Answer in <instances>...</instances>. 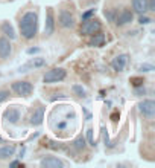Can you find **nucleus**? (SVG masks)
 <instances>
[{"label":"nucleus","mask_w":155,"mask_h":168,"mask_svg":"<svg viewBox=\"0 0 155 168\" xmlns=\"http://www.w3.org/2000/svg\"><path fill=\"white\" fill-rule=\"evenodd\" d=\"M102 136H103V142H105V145L107 147H114V144H111V142H110V138H108V133H107V130H105V128H103V130H102Z\"/></svg>","instance_id":"5701e85b"},{"label":"nucleus","mask_w":155,"mask_h":168,"mask_svg":"<svg viewBox=\"0 0 155 168\" xmlns=\"http://www.w3.org/2000/svg\"><path fill=\"white\" fill-rule=\"evenodd\" d=\"M145 92H146V90H145V87H135V95H145Z\"/></svg>","instance_id":"7c9ffc66"},{"label":"nucleus","mask_w":155,"mask_h":168,"mask_svg":"<svg viewBox=\"0 0 155 168\" xmlns=\"http://www.w3.org/2000/svg\"><path fill=\"white\" fill-rule=\"evenodd\" d=\"M11 43L8 37H0V58H8L11 55Z\"/></svg>","instance_id":"9b49d317"},{"label":"nucleus","mask_w":155,"mask_h":168,"mask_svg":"<svg viewBox=\"0 0 155 168\" xmlns=\"http://www.w3.org/2000/svg\"><path fill=\"white\" fill-rule=\"evenodd\" d=\"M37 52H40V47H31V49H28V54H37Z\"/></svg>","instance_id":"473e14b6"},{"label":"nucleus","mask_w":155,"mask_h":168,"mask_svg":"<svg viewBox=\"0 0 155 168\" xmlns=\"http://www.w3.org/2000/svg\"><path fill=\"white\" fill-rule=\"evenodd\" d=\"M131 81H132V86H134V87L143 84V80H141V78H131Z\"/></svg>","instance_id":"c756f323"},{"label":"nucleus","mask_w":155,"mask_h":168,"mask_svg":"<svg viewBox=\"0 0 155 168\" xmlns=\"http://www.w3.org/2000/svg\"><path fill=\"white\" fill-rule=\"evenodd\" d=\"M87 141H88V145L94 147V139H93V128H88V130H87Z\"/></svg>","instance_id":"4be33fe9"},{"label":"nucleus","mask_w":155,"mask_h":168,"mask_svg":"<svg viewBox=\"0 0 155 168\" xmlns=\"http://www.w3.org/2000/svg\"><path fill=\"white\" fill-rule=\"evenodd\" d=\"M105 43V35L100 34V32H96L91 35V40H90V46H94V47H99V46H103Z\"/></svg>","instance_id":"dca6fc26"},{"label":"nucleus","mask_w":155,"mask_h":168,"mask_svg":"<svg viewBox=\"0 0 155 168\" xmlns=\"http://www.w3.org/2000/svg\"><path fill=\"white\" fill-rule=\"evenodd\" d=\"M132 11L131 9H128V8H125V9H122L120 11V14L116 17V24L117 26H125V24H128V23H131L132 21Z\"/></svg>","instance_id":"423d86ee"},{"label":"nucleus","mask_w":155,"mask_h":168,"mask_svg":"<svg viewBox=\"0 0 155 168\" xmlns=\"http://www.w3.org/2000/svg\"><path fill=\"white\" fill-rule=\"evenodd\" d=\"M43 119H44V110L41 107L35 109L31 115V124L32 125H40L43 122Z\"/></svg>","instance_id":"ddd939ff"},{"label":"nucleus","mask_w":155,"mask_h":168,"mask_svg":"<svg viewBox=\"0 0 155 168\" xmlns=\"http://www.w3.org/2000/svg\"><path fill=\"white\" fill-rule=\"evenodd\" d=\"M59 24L62 28H73V24H75V19H73V14L70 11H66V9H62L59 12Z\"/></svg>","instance_id":"0eeeda50"},{"label":"nucleus","mask_w":155,"mask_h":168,"mask_svg":"<svg viewBox=\"0 0 155 168\" xmlns=\"http://www.w3.org/2000/svg\"><path fill=\"white\" fill-rule=\"evenodd\" d=\"M8 98H9V92H8V90H2V92H0V102L6 101Z\"/></svg>","instance_id":"cd10ccee"},{"label":"nucleus","mask_w":155,"mask_h":168,"mask_svg":"<svg viewBox=\"0 0 155 168\" xmlns=\"http://www.w3.org/2000/svg\"><path fill=\"white\" fill-rule=\"evenodd\" d=\"M138 70H141V72H152L155 69H154L152 64H141V66L138 67Z\"/></svg>","instance_id":"393cba45"},{"label":"nucleus","mask_w":155,"mask_h":168,"mask_svg":"<svg viewBox=\"0 0 155 168\" xmlns=\"http://www.w3.org/2000/svg\"><path fill=\"white\" fill-rule=\"evenodd\" d=\"M12 90L20 96H29L32 93L34 87L29 81H17V83L12 84Z\"/></svg>","instance_id":"39448f33"},{"label":"nucleus","mask_w":155,"mask_h":168,"mask_svg":"<svg viewBox=\"0 0 155 168\" xmlns=\"http://www.w3.org/2000/svg\"><path fill=\"white\" fill-rule=\"evenodd\" d=\"M43 66H46V60H44V58H34V60L29 61L28 64L21 66L18 72H28L29 69H37V67H43Z\"/></svg>","instance_id":"f8f14e48"},{"label":"nucleus","mask_w":155,"mask_h":168,"mask_svg":"<svg viewBox=\"0 0 155 168\" xmlns=\"http://www.w3.org/2000/svg\"><path fill=\"white\" fill-rule=\"evenodd\" d=\"M96 12V9H88V11H85L84 14H82V20H85V19H90L93 14Z\"/></svg>","instance_id":"bb28decb"},{"label":"nucleus","mask_w":155,"mask_h":168,"mask_svg":"<svg viewBox=\"0 0 155 168\" xmlns=\"http://www.w3.org/2000/svg\"><path fill=\"white\" fill-rule=\"evenodd\" d=\"M103 14H105L107 20H110V21H114V20H116V14H114L111 9H105V12H103Z\"/></svg>","instance_id":"b1692460"},{"label":"nucleus","mask_w":155,"mask_h":168,"mask_svg":"<svg viewBox=\"0 0 155 168\" xmlns=\"http://www.w3.org/2000/svg\"><path fill=\"white\" fill-rule=\"evenodd\" d=\"M100 31V23L96 19H85L82 20V26H81V34L82 35H93Z\"/></svg>","instance_id":"7ed1b4c3"},{"label":"nucleus","mask_w":155,"mask_h":168,"mask_svg":"<svg viewBox=\"0 0 155 168\" xmlns=\"http://www.w3.org/2000/svg\"><path fill=\"white\" fill-rule=\"evenodd\" d=\"M72 89H73V92H75L78 96H85V89H84L82 86H79V84H75Z\"/></svg>","instance_id":"412c9836"},{"label":"nucleus","mask_w":155,"mask_h":168,"mask_svg":"<svg viewBox=\"0 0 155 168\" xmlns=\"http://www.w3.org/2000/svg\"><path fill=\"white\" fill-rule=\"evenodd\" d=\"M18 165H20V162H18V161H14V162H11V164H9V167H18Z\"/></svg>","instance_id":"72a5a7b5"},{"label":"nucleus","mask_w":155,"mask_h":168,"mask_svg":"<svg viewBox=\"0 0 155 168\" xmlns=\"http://www.w3.org/2000/svg\"><path fill=\"white\" fill-rule=\"evenodd\" d=\"M138 110L146 119H154V116H155V102H154V99L141 101L138 104Z\"/></svg>","instance_id":"20e7f679"},{"label":"nucleus","mask_w":155,"mask_h":168,"mask_svg":"<svg viewBox=\"0 0 155 168\" xmlns=\"http://www.w3.org/2000/svg\"><path fill=\"white\" fill-rule=\"evenodd\" d=\"M44 145L52 148V150H66V145L59 144V142H55V141H47V144H44Z\"/></svg>","instance_id":"aec40b11"},{"label":"nucleus","mask_w":155,"mask_h":168,"mask_svg":"<svg viewBox=\"0 0 155 168\" xmlns=\"http://www.w3.org/2000/svg\"><path fill=\"white\" fill-rule=\"evenodd\" d=\"M85 138L84 136H79L76 141H75V144H73V148L76 150V151H82L84 148H85Z\"/></svg>","instance_id":"6ab92c4d"},{"label":"nucleus","mask_w":155,"mask_h":168,"mask_svg":"<svg viewBox=\"0 0 155 168\" xmlns=\"http://www.w3.org/2000/svg\"><path fill=\"white\" fill-rule=\"evenodd\" d=\"M66 70H64L62 67H55L52 70H47L46 75L43 76V81L46 84H52V83H58V81H62L64 78H66Z\"/></svg>","instance_id":"f03ea898"},{"label":"nucleus","mask_w":155,"mask_h":168,"mask_svg":"<svg viewBox=\"0 0 155 168\" xmlns=\"http://www.w3.org/2000/svg\"><path fill=\"white\" fill-rule=\"evenodd\" d=\"M56 127H58V130H64V128L67 127V121H61V122H59Z\"/></svg>","instance_id":"2f4dec72"},{"label":"nucleus","mask_w":155,"mask_h":168,"mask_svg":"<svg viewBox=\"0 0 155 168\" xmlns=\"http://www.w3.org/2000/svg\"><path fill=\"white\" fill-rule=\"evenodd\" d=\"M126 63H128V55L126 54H122V55H117L113 61H111V66L116 72H122L126 66Z\"/></svg>","instance_id":"9d476101"},{"label":"nucleus","mask_w":155,"mask_h":168,"mask_svg":"<svg viewBox=\"0 0 155 168\" xmlns=\"http://www.w3.org/2000/svg\"><path fill=\"white\" fill-rule=\"evenodd\" d=\"M40 165H41L43 168H62V167H64V162L59 161V159L55 158V156H47V158H43V159H41Z\"/></svg>","instance_id":"6e6552de"},{"label":"nucleus","mask_w":155,"mask_h":168,"mask_svg":"<svg viewBox=\"0 0 155 168\" xmlns=\"http://www.w3.org/2000/svg\"><path fill=\"white\" fill-rule=\"evenodd\" d=\"M151 21H152V19L146 17L145 14H140V17H138V23H140V24H148V23H151Z\"/></svg>","instance_id":"a878e982"},{"label":"nucleus","mask_w":155,"mask_h":168,"mask_svg":"<svg viewBox=\"0 0 155 168\" xmlns=\"http://www.w3.org/2000/svg\"><path fill=\"white\" fill-rule=\"evenodd\" d=\"M55 31V19H53V11L50 8L47 9L46 14V24H44V34L46 35H52Z\"/></svg>","instance_id":"1a4fd4ad"},{"label":"nucleus","mask_w":155,"mask_h":168,"mask_svg":"<svg viewBox=\"0 0 155 168\" xmlns=\"http://www.w3.org/2000/svg\"><path fill=\"white\" fill-rule=\"evenodd\" d=\"M37 28H38V17L37 12L29 11L20 19V32L21 37L26 40H31L37 35Z\"/></svg>","instance_id":"f257e3e1"},{"label":"nucleus","mask_w":155,"mask_h":168,"mask_svg":"<svg viewBox=\"0 0 155 168\" xmlns=\"http://www.w3.org/2000/svg\"><path fill=\"white\" fill-rule=\"evenodd\" d=\"M5 119L11 124H17L20 121V110L18 109H8L5 112Z\"/></svg>","instance_id":"4468645a"},{"label":"nucleus","mask_w":155,"mask_h":168,"mask_svg":"<svg viewBox=\"0 0 155 168\" xmlns=\"http://www.w3.org/2000/svg\"><path fill=\"white\" fill-rule=\"evenodd\" d=\"M148 11L151 12L155 11V0H148Z\"/></svg>","instance_id":"c85d7f7f"},{"label":"nucleus","mask_w":155,"mask_h":168,"mask_svg":"<svg viewBox=\"0 0 155 168\" xmlns=\"http://www.w3.org/2000/svg\"><path fill=\"white\" fill-rule=\"evenodd\" d=\"M14 153H15V147H9V145H6V147H2L0 148V159H8V158H11V156H14Z\"/></svg>","instance_id":"f3484780"},{"label":"nucleus","mask_w":155,"mask_h":168,"mask_svg":"<svg viewBox=\"0 0 155 168\" xmlns=\"http://www.w3.org/2000/svg\"><path fill=\"white\" fill-rule=\"evenodd\" d=\"M132 8L137 14H146L148 12V0H132Z\"/></svg>","instance_id":"2eb2a0df"},{"label":"nucleus","mask_w":155,"mask_h":168,"mask_svg":"<svg viewBox=\"0 0 155 168\" xmlns=\"http://www.w3.org/2000/svg\"><path fill=\"white\" fill-rule=\"evenodd\" d=\"M2 31H3V34L9 38V40H14L15 38V32H14V28L11 26V23L9 21H5L3 24H2Z\"/></svg>","instance_id":"a211bd4d"}]
</instances>
